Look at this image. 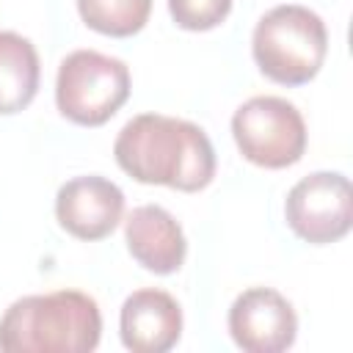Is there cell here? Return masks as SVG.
I'll return each instance as SVG.
<instances>
[{
  "mask_svg": "<svg viewBox=\"0 0 353 353\" xmlns=\"http://www.w3.org/2000/svg\"><path fill=\"white\" fill-rule=\"evenodd\" d=\"M251 52L259 72L279 85H303L317 77L325 52V22L306 6L284 3L259 17Z\"/></svg>",
  "mask_w": 353,
  "mask_h": 353,
  "instance_id": "cell-3",
  "label": "cell"
},
{
  "mask_svg": "<svg viewBox=\"0 0 353 353\" xmlns=\"http://www.w3.org/2000/svg\"><path fill=\"white\" fill-rule=\"evenodd\" d=\"M124 215V193L116 182L88 174L63 182L55 193V218L77 240L108 237Z\"/></svg>",
  "mask_w": 353,
  "mask_h": 353,
  "instance_id": "cell-8",
  "label": "cell"
},
{
  "mask_svg": "<svg viewBox=\"0 0 353 353\" xmlns=\"http://www.w3.org/2000/svg\"><path fill=\"white\" fill-rule=\"evenodd\" d=\"M287 226L312 245L342 240L353 223V188L339 171H314L295 182L284 201Z\"/></svg>",
  "mask_w": 353,
  "mask_h": 353,
  "instance_id": "cell-6",
  "label": "cell"
},
{
  "mask_svg": "<svg viewBox=\"0 0 353 353\" xmlns=\"http://www.w3.org/2000/svg\"><path fill=\"white\" fill-rule=\"evenodd\" d=\"M127 97L130 69L113 55L74 50L58 66L55 105L69 121L80 127H99L110 121Z\"/></svg>",
  "mask_w": 353,
  "mask_h": 353,
  "instance_id": "cell-4",
  "label": "cell"
},
{
  "mask_svg": "<svg viewBox=\"0 0 353 353\" xmlns=\"http://www.w3.org/2000/svg\"><path fill=\"white\" fill-rule=\"evenodd\" d=\"M113 157L135 182L182 193L204 190L215 176V149L207 132L188 119L163 113L130 119L116 135Z\"/></svg>",
  "mask_w": 353,
  "mask_h": 353,
  "instance_id": "cell-1",
  "label": "cell"
},
{
  "mask_svg": "<svg viewBox=\"0 0 353 353\" xmlns=\"http://www.w3.org/2000/svg\"><path fill=\"white\" fill-rule=\"evenodd\" d=\"M124 243L132 259L149 273H176L188 254L179 221L160 204H141L124 221Z\"/></svg>",
  "mask_w": 353,
  "mask_h": 353,
  "instance_id": "cell-10",
  "label": "cell"
},
{
  "mask_svg": "<svg viewBox=\"0 0 353 353\" xmlns=\"http://www.w3.org/2000/svg\"><path fill=\"white\" fill-rule=\"evenodd\" d=\"M39 52L30 39L0 30V116L25 110L39 91Z\"/></svg>",
  "mask_w": 353,
  "mask_h": 353,
  "instance_id": "cell-11",
  "label": "cell"
},
{
  "mask_svg": "<svg viewBox=\"0 0 353 353\" xmlns=\"http://www.w3.org/2000/svg\"><path fill=\"white\" fill-rule=\"evenodd\" d=\"M234 0H168V14L182 30H212L218 28Z\"/></svg>",
  "mask_w": 353,
  "mask_h": 353,
  "instance_id": "cell-13",
  "label": "cell"
},
{
  "mask_svg": "<svg viewBox=\"0 0 353 353\" xmlns=\"http://www.w3.org/2000/svg\"><path fill=\"white\" fill-rule=\"evenodd\" d=\"M240 154L262 168L295 165L306 152V121L284 97H251L232 116Z\"/></svg>",
  "mask_w": 353,
  "mask_h": 353,
  "instance_id": "cell-5",
  "label": "cell"
},
{
  "mask_svg": "<svg viewBox=\"0 0 353 353\" xmlns=\"http://www.w3.org/2000/svg\"><path fill=\"white\" fill-rule=\"evenodd\" d=\"M77 11L91 30L127 39L149 22L152 0H77Z\"/></svg>",
  "mask_w": 353,
  "mask_h": 353,
  "instance_id": "cell-12",
  "label": "cell"
},
{
  "mask_svg": "<svg viewBox=\"0 0 353 353\" xmlns=\"http://www.w3.org/2000/svg\"><path fill=\"white\" fill-rule=\"evenodd\" d=\"M229 334L245 353H281L298 336V317L281 292L248 287L229 309Z\"/></svg>",
  "mask_w": 353,
  "mask_h": 353,
  "instance_id": "cell-7",
  "label": "cell"
},
{
  "mask_svg": "<svg viewBox=\"0 0 353 353\" xmlns=\"http://www.w3.org/2000/svg\"><path fill=\"white\" fill-rule=\"evenodd\" d=\"M99 306L80 290L25 295L0 320L3 353H88L99 345Z\"/></svg>",
  "mask_w": 353,
  "mask_h": 353,
  "instance_id": "cell-2",
  "label": "cell"
},
{
  "mask_svg": "<svg viewBox=\"0 0 353 353\" xmlns=\"http://www.w3.org/2000/svg\"><path fill=\"white\" fill-rule=\"evenodd\" d=\"M119 334L132 353H165L182 336V309L165 290H135L121 303Z\"/></svg>",
  "mask_w": 353,
  "mask_h": 353,
  "instance_id": "cell-9",
  "label": "cell"
}]
</instances>
